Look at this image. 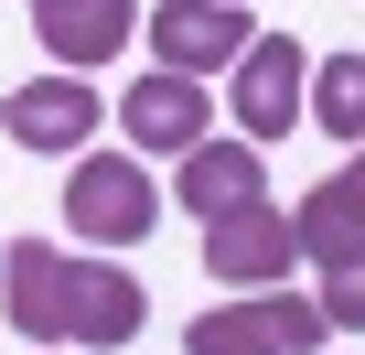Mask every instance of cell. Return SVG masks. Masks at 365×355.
Returning <instances> with one entry per match:
<instances>
[{"label":"cell","mask_w":365,"mask_h":355,"mask_svg":"<svg viewBox=\"0 0 365 355\" xmlns=\"http://www.w3.org/2000/svg\"><path fill=\"white\" fill-rule=\"evenodd\" d=\"M301 248H312V269L365 248V161H344L333 184H312V194H301Z\"/></svg>","instance_id":"11"},{"label":"cell","mask_w":365,"mask_h":355,"mask_svg":"<svg viewBox=\"0 0 365 355\" xmlns=\"http://www.w3.org/2000/svg\"><path fill=\"white\" fill-rule=\"evenodd\" d=\"M65 216H76V237H97V248H140L150 216H161V194H150V172H129L118 151H86V161L65 172Z\"/></svg>","instance_id":"3"},{"label":"cell","mask_w":365,"mask_h":355,"mask_svg":"<svg viewBox=\"0 0 365 355\" xmlns=\"http://www.w3.org/2000/svg\"><path fill=\"white\" fill-rule=\"evenodd\" d=\"M312 119L333 140H365V54H322L312 65Z\"/></svg>","instance_id":"12"},{"label":"cell","mask_w":365,"mask_h":355,"mask_svg":"<svg viewBox=\"0 0 365 355\" xmlns=\"http://www.w3.org/2000/svg\"><path fill=\"white\" fill-rule=\"evenodd\" d=\"M0 129H11L22 151H86L97 140V86L76 65H54V76H33V86L0 97Z\"/></svg>","instance_id":"6"},{"label":"cell","mask_w":365,"mask_h":355,"mask_svg":"<svg viewBox=\"0 0 365 355\" xmlns=\"http://www.w3.org/2000/svg\"><path fill=\"white\" fill-rule=\"evenodd\" d=\"M301 86H312L301 44H290V33H258V44L237 54V86H226V97H237V129H247V140H279V129L301 119Z\"/></svg>","instance_id":"8"},{"label":"cell","mask_w":365,"mask_h":355,"mask_svg":"<svg viewBox=\"0 0 365 355\" xmlns=\"http://www.w3.org/2000/svg\"><path fill=\"white\" fill-rule=\"evenodd\" d=\"M118 140L182 161V151L205 140V86L194 76H140V86H118Z\"/></svg>","instance_id":"9"},{"label":"cell","mask_w":365,"mask_h":355,"mask_svg":"<svg viewBox=\"0 0 365 355\" xmlns=\"http://www.w3.org/2000/svg\"><path fill=\"white\" fill-rule=\"evenodd\" d=\"M33 33H43V54L54 65H108L118 44H129V0H43V11H33Z\"/></svg>","instance_id":"10"},{"label":"cell","mask_w":365,"mask_h":355,"mask_svg":"<svg viewBox=\"0 0 365 355\" xmlns=\"http://www.w3.org/2000/svg\"><path fill=\"white\" fill-rule=\"evenodd\" d=\"M322 334H333V312H322V301H301V291H258V301L194 312L182 355H312Z\"/></svg>","instance_id":"2"},{"label":"cell","mask_w":365,"mask_h":355,"mask_svg":"<svg viewBox=\"0 0 365 355\" xmlns=\"http://www.w3.org/2000/svg\"><path fill=\"white\" fill-rule=\"evenodd\" d=\"M0 312H11L22 344H129L140 334V280L108 269V259H65V248H11V269H0Z\"/></svg>","instance_id":"1"},{"label":"cell","mask_w":365,"mask_h":355,"mask_svg":"<svg viewBox=\"0 0 365 355\" xmlns=\"http://www.w3.org/2000/svg\"><path fill=\"white\" fill-rule=\"evenodd\" d=\"M322 312H333V334H365V248L322 259Z\"/></svg>","instance_id":"13"},{"label":"cell","mask_w":365,"mask_h":355,"mask_svg":"<svg viewBox=\"0 0 365 355\" xmlns=\"http://www.w3.org/2000/svg\"><path fill=\"white\" fill-rule=\"evenodd\" d=\"M258 33H247V0H161L150 11V54H161V76H215V65H237Z\"/></svg>","instance_id":"4"},{"label":"cell","mask_w":365,"mask_h":355,"mask_svg":"<svg viewBox=\"0 0 365 355\" xmlns=\"http://www.w3.org/2000/svg\"><path fill=\"white\" fill-rule=\"evenodd\" d=\"M172 194H182V216H194V226L247 216V205H269V161H258V140H194V151H182V172H172Z\"/></svg>","instance_id":"7"},{"label":"cell","mask_w":365,"mask_h":355,"mask_svg":"<svg viewBox=\"0 0 365 355\" xmlns=\"http://www.w3.org/2000/svg\"><path fill=\"white\" fill-rule=\"evenodd\" d=\"M33 11H43V0H33Z\"/></svg>","instance_id":"15"},{"label":"cell","mask_w":365,"mask_h":355,"mask_svg":"<svg viewBox=\"0 0 365 355\" xmlns=\"http://www.w3.org/2000/svg\"><path fill=\"white\" fill-rule=\"evenodd\" d=\"M0 269H11V248H0Z\"/></svg>","instance_id":"14"},{"label":"cell","mask_w":365,"mask_h":355,"mask_svg":"<svg viewBox=\"0 0 365 355\" xmlns=\"http://www.w3.org/2000/svg\"><path fill=\"white\" fill-rule=\"evenodd\" d=\"M354 161H365V151H354Z\"/></svg>","instance_id":"16"},{"label":"cell","mask_w":365,"mask_h":355,"mask_svg":"<svg viewBox=\"0 0 365 355\" xmlns=\"http://www.w3.org/2000/svg\"><path fill=\"white\" fill-rule=\"evenodd\" d=\"M290 259H312V248H301V216H279V205H247V216H215L205 226V269L237 280V291L290 280Z\"/></svg>","instance_id":"5"}]
</instances>
